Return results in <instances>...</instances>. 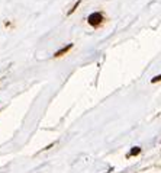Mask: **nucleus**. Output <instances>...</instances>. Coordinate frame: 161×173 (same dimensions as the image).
I'll return each mask as SVG.
<instances>
[{
    "label": "nucleus",
    "mask_w": 161,
    "mask_h": 173,
    "mask_svg": "<svg viewBox=\"0 0 161 173\" xmlns=\"http://www.w3.org/2000/svg\"><path fill=\"white\" fill-rule=\"evenodd\" d=\"M87 22H89V25H91L93 28H97V26L103 22V15H102L100 12L91 13V15H89V18H87Z\"/></svg>",
    "instance_id": "obj_1"
},
{
    "label": "nucleus",
    "mask_w": 161,
    "mask_h": 173,
    "mask_svg": "<svg viewBox=\"0 0 161 173\" xmlns=\"http://www.w3.org/2000/svg\"><path fill=\"white\" fill-rule=\"evenodd\" d=\"M71 48H73V44H68V45H65V47H62L61 50H58V51H57V53L54 54V57H55V58H58V57H62L64 54H67V53H68V51H70Z\"/></svg>",
    "instance_id": "obj_2"
},
{
    "label": "nucleus",
    "mask_w": 161,
    "mask_h": 173,
    "mask_svg": "<svg viewBox=\"0 0 161 173\" xmlns=\"http://www.w3.org/2000/svg\"><path fill=\"white\" fill-rule=\"evenodd\" d=\"M160 80H161V74H160V76H157V77H154L151 81H152V83H157V81H160Z\"/></svg>",
    "instance_id": "obj_5"
},
{
    "label": "nucleus",
    "mask_w": 161,
    "mask_h": 173,
    "mask_svg": "<svg viewBox=\"0 0 161 173\" xmlns=\"http://www.w3.org/2000/svg\"><path fill=\"white\" fill-rule=\"evenodd\" d=\"M140 153H141V148H140V147H133V148L131 150L129 156H136V154H140Z\"/></svg>",
    "instance_id": "obj_3"
},
{
    "label": "nucleus",
    "mask_w": 161,
    "mask_h": 173,
    "mask_svg": "<svg viewBox=\"0 0 161 173\" xmlns=\"http://www.w3.org/2000/svg\"><path fill=\"white\" fill-rule=\"evenodd\" d=\"M80 2H81V0H78V2H77V3H76V5L73 6V9H71L70 12H68V15H71V13H74V10H76V9L78 7V5H80Z\"/></svg>",
    "instance_id": "obj_4"
}]
</instances>
